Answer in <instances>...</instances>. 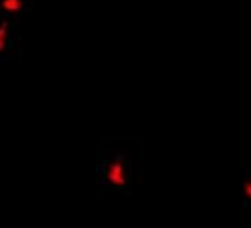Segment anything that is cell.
<instances>
[{
  "label": "cell",
  "mask_w": 251,
  "mask_h": 228,
  "mask_svg": "<svg viewBox=\"0 0 251 228\" xmlns=\"http://www.w3.org/2000/svg\"><path fill=\"white\" fill-rule=\"evenodd\" d=\"M242 207H251V164L244 165V180H242Z\"/></svg>",
  "instance_id": "277c9868"
},
{
  "label": "cell",
  "mask_w": 251,
  "mask_h": 228,
  "mask_svg": "<svg viewBox=\"0 0 251 228\" xmlns=\"http://www.w3.org/2000/svg\"><path fill=\"white\" fill-rule=\"evenodd\" d=\"M22 17L0 14V62H11L20 57Z\"/></svg>",
  "instance_id": "7a4b0ae2"
},
{
  "label": "cell",
  "mask_w": 251,
  "mask_h": 228,
  "mask_svg": "<svg viewBox=\"0 0 251 228\" xmlns=\"http://www.w3.org/2000/svg\"><path fill=\"white\" fill-rule=\"evenodd\" d=\"M97 183L103 191L131 194L134 185V160L126 150H103L97 147Z\"/></svg>",
  "instance_id": "6da1fadb"
},
{
  "label": "cell",
  "mask_w": 251,
  "mask_h": 228,
  "mask_svg": "<svg viewBox=\"0 0 251 228\" xmlns=\"http://www.w3.org/2000/svg\"><path fill=\"white\" fill-rule=\"evenodd\" d=\"M34 5V0H0V14L9 17H22Z\"/></svg>",
  "instance_id": "3957f363"
}]
</instances>
